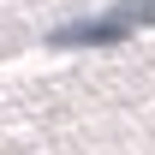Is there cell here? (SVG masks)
<instances>
[{
	"instance_id": "6da1fadb",
	"label": "cell",
	"mask_w": 155,
	"mask_h": 155,
	"mask_svg": "<svg viewBox=\"0 0 155 155\" xmlns=\"http://www.w3.org/2000/svg\"><path fill=\"white\" fill-rule=\"evenodd\" d=\"M137 30H155V0H119L114 12L101 18H78V24H60L54 42L60 48H96V42H125Z\"/></svg>"
}]
</instances>
